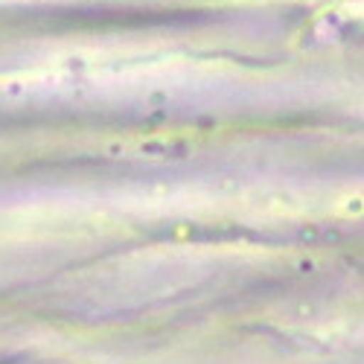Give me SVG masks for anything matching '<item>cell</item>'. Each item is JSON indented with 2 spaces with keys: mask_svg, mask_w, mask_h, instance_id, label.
I'll return each mask as SVG.
<instances>
[{
  "mask_svg": "<svg viewBox=\"0 0 364 364\" xmlns=\"http://www.w3.org/2000/svg\"><path fill=\"white\" fill-rule=\"evenodd\" d=\"M193 151V140L184 134H151V137H129L108 146L114 158H140V161H181Z\"/></svg>",
  "mask_w": 364,
  "mask_h": 364,
  "instance_id": "6da1fadb",
  "label": "cell"
}]
</instances>
